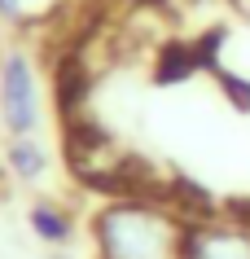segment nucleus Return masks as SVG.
<instances>
[{"instance_id": "1", "label": "nucleus", "mask_w": 250, "mask_h": 259, "mask_svg": "<svg viewBox=\"0 0 250 259\" xmlns=\"http://www.w3.org/2000/svg\"><path fill=\"white\" fill-rule=\"evenodd\" d=\"M189 233L154 202H110L97 215V246L101 259H189Z\"/></svg>"}, {"instance_id": "3", "label": "nucleus", "mask_w": 250, "mask_h": 259, "mask_svg": "<svg viewBox=\"0 0 250 259\" xmlns=\"http://www.w3.org/2000/svg\"><path fill=\"white\" fill-rule=\"evenodd\" d=\"M5 167L18 185H40L53 167V154H48V141L40 132H27V137H9L5 141Z\"/></svg>"}, {"instance_id": "5", "label": "nucleus", "mask_w": 250, "mask_h": 259, "mask_svg": "<svg viewBox=\"0 0 250 259\" xmlns=\"http://www.w3.org/2000/svg\"><path fill=\"white\" fill-rule=\"evenodd\" d=\"M27 229H31L35 242L62 250V246L75 237V215H70L62 202H53V198H40V202L27 206Z\"/></svg>"}, {"instance_id": "4", "label": "nucleus", "mask_w": 250, "mask_h": 259, "mask_svg": "<svg viewBox=\"0 0 250 259\" xmlns=\"http://www.w3.org/2000/svg\"><path fill=\"white\" fill-rule=\"evenodd\" d=\"M189 259H250V233L241 229H197L184 237Z\"/></svg>"}, {"instance_id": "2", "label": "nucleus", "mask_w": 250, "mask_h": 259, "mask_svg": "<svg viewBox=\"0 0 250 259\" xmlns=\"http://www.w3.org/2000/svg\"><path fill=\"white\" fill-rule=\"evenodd\" d=\"M44 123V93H40V70L27 49H5L0 53V127L9 137L40 132Z\"/></svg>"}]
</instances>
